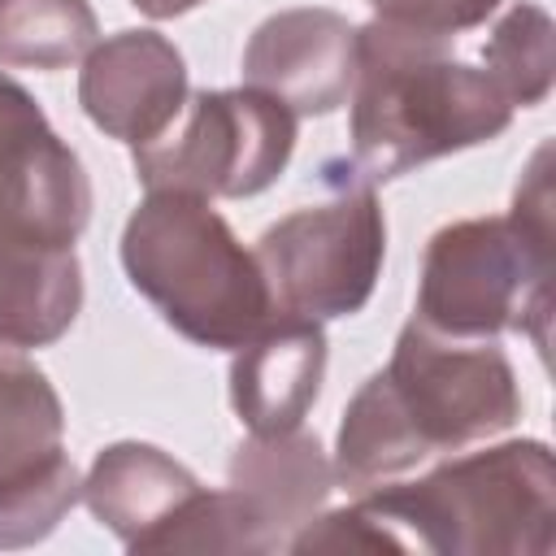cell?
<instances>
[{"instance_id":"obj_17","label":"cell","mask_w":556,"mask_h":556,"mask_svg":"<svg viewBox=\"0 0 556 556\" xmlns=\"http://www.w3.org/2000/svg\"><path fill=\"white\" fill-rule=\"evenodd\" d=\"M83 482L65 452L0 473V547H30L78 504Z\"/></svg>"},{"instance_id":"obj_19","label":"cell","mask_w":556,"mask_h":556,"mask_svg":"<svg viewBox=\"0 0 556 556\" xmlns=\"http://www.w3.org/2000/svg\"><path fill=\"white\" fill-rule=\"evenodd\" d=\"M369 9L382 22L447 39L456 30H469V26L486 22L500 9V0H369Z\"/></svg>"},{"instance_id":"obj_5","label":"cell","mask_w":556,"mask_h":556,"mask_svg":"<svg viewBox=\"0 0 556 556\" xmlns=\"http://www.w3.org/2000/svg\"><path fill=\"white\" fill-rule=\"evenodd\" d=\"M122 269L152 308L200 348H243L278 308L226 217L191 191H148L122 230Z\"/></svg>"},{"instance_id":"obj_10","label":"cell","mask_w":556,"mask_h":556,"mask_svg":"<svg viewBox=\"0 0 556 556\" xmlns=\"http://www.w3.org/2000/svg\"><path fill=\"white\" fill-rule=\"evenodd\" d=\"M243 78L295 117H326L352 96L356 26L334 9H282L252 30Z\"/></svg>"},{"instance_id":"obj_14","label":"cell","mask_w":556,"mask_h":556,"mask_svg":"<svg viewBox=\"0 0 556 556\" xmlns=\"http://www.w3.org/2000/svg\"><path fill=\"white\" fill-rule=\"evenodd\" d=\"M96 35L87 0H0V65L61 70L87 56Z\"/></svg>"},{"instance_id":"obj_2","label":"cell","mask_w":556,"mask_h":556,"mask_svg":"<svg viewBox=\"0 0 556 556\" xmlns=\"http://www.w3.org/2000/svg\"><path fill=\"white\" fill-rule=\"evenodd\" d=\"M513 122V104L456 61L439 35L374 17L356 30L352 78V182L374 187L434 156L491 143Z\"/></svg>"},{"instance_id":"obj_8","label":"cell","mask_w":556,"mask_h":556,"mask_svg":"<svg viewBox=\"0 0 556 556\" xmlns=\"http://www.w3.org/2000/svg\"><path fill=\"white\" fill-rule=\"evenodd\" d=\"M382 378L426 456L491 439L521 417L517 374L491 339H447L417 317L400 330Z\"/></svg>"},{"instance_id":"obj_1","label":"cell","mask_w":556,"mask_h":556,"mask_svg":"<svg viewBox=\"0 0 556 556\" xmlns=\"http://www.w3.org/2000/svg\"><path fill=\"white\" fill-rule=\"evenodd\" d=\"M91 182L35 96L0 74V343L48 348L83 308Z\"/></svg>"},{"instance_id":"obj_12","label":"cell","mask_w":556,"mask_h":556,"mask_svg":"<svg viewBox=\"0 0 556 556\" xmlns=\"http://www.w3.org/2000/svg\"><path fill=\"white\" fill-rule=\"evenodd\" d=\"M226 478L248 517L261 526L269 552L287 547L291 534L313 521L334 491V469L317 434L300 426L278 434H252L248 443H239Z\"/></svg>"},{"instance_id":"obj_15","label":"cell","mask_w":556,"mask_h":556,"mask_svg":"<svg viewBox=\"0 0 556 556\" xmlns=\"http://www.w3.org/2000/svg\"><path fill=\"white\" fill-rule=\"evenodd\" d=\"M61 395L52 391L48 374L0 348V473H13L22 465H35L52 452H61Z\"/></svg>"},{"instance_id":"obj_16","label":"cell","mask_w":556,"mask_h":556,"mask_svg":"<svg viewBox=\"0 0 556 556\" xmlns=\"http://www.w3.org/2000/svg\"><path fill=\"white\" fill-rule=\"evenodd\" d=\"M482 70L513 109H534L556 78L552 17L530 0L513 4L482 43Z\"/></svg>"},{"instance_id":"obj_9","label":"cell","mask_w":556,"mask_h":556,"mask_svg":"<svg viewBox=\"0 0 556 556\" xmlns=\"http://www.w3.org/2000/svg\"><path fill=\"white\" fill-rule=\"evenodd\" d=\"M78 104L96 130L143 148L161 139L187 104L182 52L156 30H117L83 56Z\"/></svg>"},{"instance_id":"obj_13","label":"cell","mask_w":556,"mask_h":556,"mask_svg":"<svg viewBox=\"0 0 556 556\" xmlns=\"http://www.w3.org/2000/svg\"><path fill=\"white\" fill-rule=\"evenodd\" d=\"M195 491L200 482L191 478V469H182L169 452L135 439L100 447L83 478V500L91 517L113 530L126 547H139Z\"/></svg>"},{"instance_id":"obj_20","label":"cell","mask_w":556,"mask_h":556,"mask_svg":"<svg viewBox=\"0 0 556 556\" xmlns=\"http://www.w3.org/2000/svg\"><path fill=\"white\" fill-rule=\"evenodd\" d=\"M139 13H148V17H178V13H187V9H195V4H204V0H130Z\"/></svg>"},{"instance_id":"obj_6","label":"cell","mask_w":556,"mask_h":556,"mask_svg":"<svg viewBox=\"0 0 556 556\" xmlns=\"http://www.w3.org/2000/svg\"><path fill=\"white\" fill-rule=\"evenodd\" d=\"M174 139L135 148V174L148 191H191L243 200L278 182L295 152V113L256 87L195 91Z\"/></svg>"},{"instance_id":"obj_7","label":"cell","mask_w":556,"mask_h":556,"mask_svg":"<svg viewBox=\"0 0 556 556\" xmlns=\"http://www.w3.org/2000/svg\"><path fill=\"white\" fill-rule=\"evenodd\" d=\"M382 256L387 217L374 187L361 182H348L326 204L287 213L256 243L274 308L313 321L361 313L382 274Z\"/></svg>"},{"instance_id":"obj_3","label":"cell","mask_w":556,"mask_h":556,"mask_svg":"<svg viewBox=\"0 0 556 556\" xmlns=\"http://www.w3.org/2000/svg\"><path fill=\"white\" fill-rule=\"evenodd\" d=\"M417 321L447 339L521 330L552 343V143L526 165L508 217H465L426 243Z\"/></svg>"},{"instance_id":"obj_18","label":"cell","mask_w":556,"mask_h":556,"mask_svg":"<svg viewBox=\"0 0 556 556\" xmlns=\"http://www.w3.org/2000/svg\"><path fill=\"white\" fill-rule=\"evenodd\" d=\"M135 552H269V543L230 486L226 491L200 486Z\"/></svg>"},{"instance_id":"obj_4","label":"cell","mask_w":556,"mask_h":556,"mask_svg":"<svg viewBox=\"0 0 556 556\" xmlns=\"http://www.w3.org/2000/svg\"><path fill=\"white\" fill-rule=\"evenodd\" d=\"M356 504L395 552L547 556L556 547V460L539 439L456 456L417 482H378Z\"/></svg>"},{"instance_id":"obj_11","label":"cell","mask_w":556,"mask_h":556,"mask_svg":"<svg viewBox=\"0 0 556 556\" xmlns=\"http://www.w3.org/2000/svg\"><path fill=\"white\" fill-rule=\"evenodd\" d=\"M326 378V334L313 317L274 313L230 365V404L252 434L295 430Z\"/></svg>"}]
</instances>
